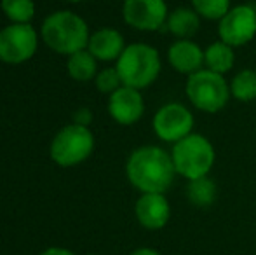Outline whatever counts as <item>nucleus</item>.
Instances as JSON below:
<instances>
[{
    "instance_id": "23",
    "label": "nucleus",
    "mask_w": 256,
    "mask_h": 255,
    "mask_svg": "<svg viewBox=\"0 0 256 255\" xmlns=\"http://www.w3.org/2000/svg\"><path fill=\"white\" fill-rule=\"evenodd\" d=\"M92 119V114L89 109H78L77 112L74 114V123L75 124H82V126H89Z\"/></svg>"
},
{
    "instance_id": "20",
    "label": "nucleus",
    "mask_w": 256,
    "mask_h": 255,
    "mask_svg": "<svg viewBox=\"0 0 256 255\" xmlns=\"http://www.w3.org/2000/svg\"><path fill=\"white\" fill-rule=\"evenodd\" d=\"M0 7H2L7 20L18 25L30 23L35 16L34 0H2Z\"/></svg>"
},
{
    "instance_id": "18",
    "label": "nucleus",
    "mask_w": 256,
    "mask_h": 255,
    "mask_svg": "<svg viewBox=\"0 0 256 255\" xmlns=\"http://www.w3.org/2000/svg\"><path fill=\"white\" fill-rule=\"evenodd\" d=\"M230 96L240 103L256 100V68H240L228 81Z\"/></svg>"
},
{
    "instance_id": "14",
    "label": "nucleus",
    "mask_w": 256,
    "mask_h": 255,
    "mask_svg": "<svg viewBox=\"0 0 256 255\" xmlns=\"http://www.w3.org/2000/svg\"><path fill=\"white\" fill-rule=\"evenodd\" d=\"M124 49V35L115 28H100L89 37L88 51L98 62H117Z\"/></svg>"
},
{
    "instance_id": "26",
    "label": "nucleus",
    "mask_w": 256,
    "mask_h": 255,
    "mask_svg": "<svg viewBox=\"0 0 256 255\" xmlns=\"http://www.w3.org/2000/svg\"><path fill=\"white\" fill-rule=\"evenodd\" d=\"M68 2H74V4H77V2H84V0H68Z\"/></svg>"
},
{
    "instance_id": "22",
    "label": "nucleus",
    "mask_w": 256,
    "mask_h": 255,
    "mask_svg": "<svg viewBox=\"0 0 256 255\" xmlns=\"http://www.w3.org/2000/svg\"><path fill=\"white\" fill-rule=\"evenodd\" d=\"M94 84L98 88L100 93H104V95L110 96L112 93H115L118 88H122V81H120V75H118L117 68L112 67V68H103V70L98 72V75L94 77Z\"/></svg>"
},
{
    "instance_id": "1",
    "label": "nucleus",
    "mask_w": 256,
    "mask_h": 255,
    "mask_svg": "<svg viewBox=\"0 0 256 255\" xmlns=\"http://www.w3.org/2000/svg\"><path fill=\"white\" fill-rule=\"evenodd\" d=\"M126 177L142 194H166L178 175L171 152L158 145H143L128 157Z\"/></svg>"
},
{
    "instance_id": "10",
    "label": "nucleus",
    "mask_w": 256,
    "mask_h": 255,
    "mask_svg": "<svg viewBox=\"0 0 256 255\" xmlns=\"http://www.w3.org/2000/svg\"><path fill=\"white\" fill-rule=\"evenodd\" d=\"M169 7L166 0H124L122 18L138 32H157L166 27Z\"/></svg>"
},
{
    "instance_id": "9",
    "label": "nucleus",
    "mask_w": 256,
    "mask_h": 255,
    "mask_svg": "<svg viewBox=\"0 0 256 255\" xmlns=\"http://www.w3.org/2000/svg\"><path fill=\"white\" fill-rule=\"evenodd\" d=\"M38 48V35L30 23H10L0 30V60L9 65H20L34 58Z\"/></svg>"
},
{
    "instance_id": "16",
    "label": "nucleus",
    "mask_w": 256,
    "mask_h": 255,
    "mask_svg": "<svg viewBox=\"0 0 256 255\" xmlns=\"http://www.w3.org/2000/svg\"><path fill=\"white\" fill-rule=\"evenodd\" d=\"M236 67V48L222 41H214L204 49V68L220 75H226Z\"/></svg>"
},
{
    "instance_id": "5",
    "label": "nucleus",
    "mask_w": 256,
    "mask_h": 255,
    "mask_svg": "<svg viewBox=\"0 0 256 255\" xmlns=\"http://www.w3.org/2000/svg\"><path fill=\"white\" fill-rule=\"evenodd\" d=\"M185 95L190 105L204 114H218L232 100L230 86L225 75L202 68L197 74L186 77Z\"/></svg>"
},
{
    "instance_id": "17",
    "label": "nucleus",
    "mask_w": 256,
    "mask_h": 255,
    "mask_svg": "<svg viewBox=\"0 0 256 255\" xmlns=\"http://www.w3.org/2000/svg\"><path fill=\"white\" fill-rule=\"evenodd\" d=\"M66 70L68 75L77 82L92 81L98 75V60L88 49H82V51L68 56Z\"/></svg>"
},
{
    "instance_id": "24",
    "label": "nucleus",
    "mask_w": 256,
    "mask_h": 255,
    "mask_svg": "<svg viewBox=\"0 0 256 255\" xmlns=\"http://www.w3.org/2000/svg\"><path fill=\"white\" fill-rule=\"evenodd\" d=\"M40 255H77V253L68 248H61V246H51V248L44 250Z\"/></svg>"
},
{
    "instance_id": "27",
    "label": "nucleus",
    "mask_w": 256,
    "mask_h": 255,
    "mask_svg": "<svg viewBox=\"0 0 256 255\" xmlns=\"http://www.w3.org/2000/svg\"><path fill=\"white\" fill-rule=\"evenodd\" d=\"M91 255H100V253H91Z\"/></svg>"
},
{
    "instance_id": "6",
    "label": "nucleus",
    "mask_w": 256,
    "mask_h": 255,
    "mask_svg": "<svg viewBox=\"0 0 256 255\" xmlns=\"http://www.w3.org/2000/svg\"><path fill=\"white\" fill-rule=\"evenodd\" d=\"M94 133L89 126L74 123L56 133L49 147V154L58 166L72 168L89 159L94 152Z\"/></svg>"
},
{
    "instance_id": "4",
    "label": "nucleus",
    "mask_w": 256,
    "mask_h": 255,
    "mask_svg": "<svg viewBox=\"0 0 256 255\" xmlns=\"http://www.w3.org/2000/svg\"><path fill=\"white\" fill-rule=\"evenodd\" d=\"M171 157L176 175L190 182L209 177L216 163V150L208 136L192 133L171 145Z\"/></svg>"
},
{
    "instance_id": "7",
    "label": "nucleus",
    "mask_w": 256,
    "mask_h": 255,
    "mask_svg": "<svg viewBox=\"0 0 256 255\" xmlns=\"http://www.w3.org/2000/svg\"><path fill=\"white\" fill-rule=\"evenodd\" d=\"M194 124H196L194 112L185 103L180 102L164 103L162 107H158L152 119L155 136L169 145H174L180 140L192 135Z\"/></svg>"
},
{
    "instance_id": "8",
    "label": "nucleus",
    "mask_w": 256,
    "mask_h": 255,
    "mask_svg": "<svg viewBox=\"0 0 256 255\" xmlns=\"http://www.w3.org/2000/svg\"><path fill=\"white\" fill-rule=\"evenodd\" d=\"M256 37V7L253 4H237L218 21V41L242 48Z\"/></svg>"
},
{
    "instance_id": "13",
    "label": "nucleus",
    "mask_w": 256,
    "mask_h": 255,
    "mask_svg": "<svg viewBox=\"0 0 256 255\" xmlns=\"http://www.w3.org/2000/svg\"><path fill=\"white\" fill-rule=\"evenodd\" d=\"M168 63L176 74L190 77L204 68V48L192 39H176L168 48Z\"/></svg>"
},
{
    "instance_id": "11",
    "label": "nucleus",
    "mask_w": 256,
    "mask_h": 255,
    "mask_svg": "<svg viewBox=\"0 0 256 255\" xmlns=\"http://www.w3.org/2000/svg\"><path fill=\"white\" fill-rule=\"evenodd\" d=\"M108 114L117 124L132 126L145 114V100L140 89L122 86L108 96Z\"/></svg>"
},
{
    "instance_id": "12",
    "label": "nucleus",
    "mask_w": 256,
    "mask_h": 255,
    "mask_svg": "<svg viewBox=\"0 0 256 255\" xmlns=\"http://www.w3.org/2000/svg\"><path fill=\"white\" fill-rule=\"evenodd\" d=\"M134 215L146 231H160L171 220V203L166 194H142L136 199Z\"/></svg>"
},
{
    "instance_id": "21",
    "label": "nucleus",
    "mask_w": 256,
    "mask_h": 255,
    "mask_svg": "<svg viewBox=\"0 0 256 255\" xmlns=\"http://www.w3.org/2000/svg\"><path fill=\"white\" fill-rule=\"evenodd\" d=\"M192 7L202 20L220 21L232 7V0H190Z\"/></svg>"
},
{
    "instance_id": "2",
    "label": "nucleus",
    "mask_w": 256,
    "mask_h": 255,
    "mask_svg": "<svg viewBox=\"0 0 256 255\" xmlns=\"http://www.w3.org/2000/svg\"><path fill=\"white\" fill-rule=\"evenodd\" d=\"M40 35L49 49L64 56L88 49L91 37L86 20L72 11H56L49 14L42 23Z\"/></svg>"
},
{
    "instance_id": "25",
    "label": "nucleus",
    "mask_w": 256,
    "mask_h": 255,
    "mask_svg": "<svg viewBox=\"0 0 256 255\" xmlns=\"http://www.w3.org/2000/svg\"><path fill=\"white\" fill-rule=\"evenodd\" d=\"M129 255H162L158 250H155V248H150V246H142V248H136V250H132Z\"/></svg>"
},
{
    "instance_id": "19",
    "label": "nucleus",
    "mask_w": 256,
    "mask_h": 255,
    "mask_svg": "<svg viewBox=\"0 0 256 255\" xmlns=\"http://www.w3.org/2000/svg\"><path fill=\"white\" fill-rule=\"evenodd\" d=\"M186 197L190 204L196 208H209L214 204L218 197V187L211 177H202L197 180H190L186 184Z\"/></svg>"
},
{
    "instance_id": "3",
    "label": "nucleus",
    "mask_w": 256,
    "mask_h": 255,
    "mask_svg": "<svg viewBox=\"0 0 256 255\" xmlns=\"http://www.w3.org/2000/svg\"><path fill=\"white\" fill-rule=\"evenodd\" d=\"M115 68L120 75L122 84L142 91L150 88L158 79L162 60L154 46L134 42L126 46L120 58L115 62Z\"/></svg>"
},
{
    "instance_id": "15",
    "label": "nucleus",
    "mask_w": 256,
    "mask_h": 255,
    "mask_svg": "<svg viewBox=\"0 0 256 255\" xmlns=\"http://www.w3.org/2000/svg\"><path fill=\"white\" fill-rule=\"evenodd\" d=\"M200 20L202 18L194 11V7H176L169 11L166 28L176 39H194V35L200 30Z\"/></svg>"
}]
</instances>
